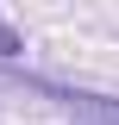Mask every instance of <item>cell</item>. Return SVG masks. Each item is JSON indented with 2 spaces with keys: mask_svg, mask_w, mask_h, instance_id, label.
<instances>
[{
  "mask_svg": "<svg viewBox=\"0 0 119 125\" xmlns=\"http://www.w3.org/2000/svg\"><path fill=\"white\" fill-rule=\"evenodd\" d=\"M0 56H19V38H13L6 25H0Z\"/></svg>",
  "mask_w": 119,
  "mask_h": 125,
  "instance_id": "cell-1",
  "label": "cell"
}]
</instances>
